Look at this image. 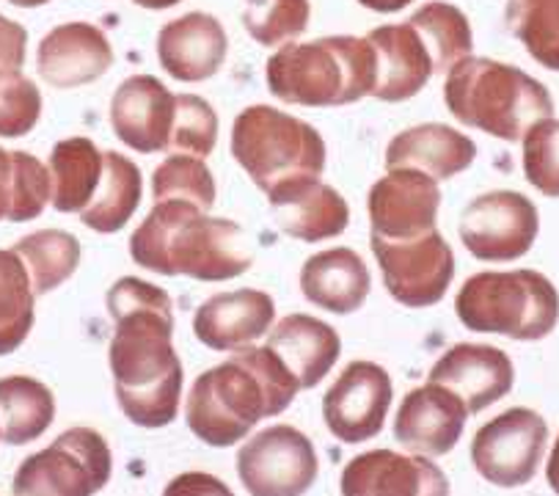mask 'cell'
<instances>
[{
	"instance_id": "cell-24",
	"label": "cell",
	"mask_w": 559,
	"mask_h": 496,
	"mask_svg": "<svg viewBox=\"0 0 559 496\" xmlns=\"http://www.w3.org/2000/svg\"><path fill=\"white\" fill-rule=\"evenodd\" d=\"M372 276L353 248H325L300 268V293L331 315H353L367 300Z\"/></svg>"
},
{
	"instance_id": "cell-45",
	"label": "cell",
	"mask_w": 559,
	"mask_h": 496,
	"mask_svg": "<svg viewBox=\"0 0 559 496\" xmlns=\"http://www.w3.org/2000/svg\"><path fill=\"white\" fill-rule=\"evenodd\" d=\"M133 3H139L144 9H171L177 3H182V0H133Z\"/></svg>"
},
{
	"instance_id": "cell-16",
	"label": "cell",
	"mask_w": 559,
	"mask_h": 496,
	"mask_svg": "<svg viewBox=\"0 0 559 496\" xmlns=\"http://www.w3.org/2000/svg\"><path fill=\"white\" fill-rule=\"evenodd\" d=\"M177 114V94L155 75H133L116 88L110 99V128L121 144L141 155L168 150Z\"/></svg>"
},
{
	"instance_id": "cell-20",
	"label": "cell",
	"mask_w": 559,
	"mask_h": 496,
	"mask_svg": "<svg viewBox=\"0 0 559 496\" xmlns=\"http://www.w3.org/2000/svg\"><path fill=\"white\" fill-rule=\"evenodd\" d=\"M114 67L108 36L92 23H67L52 28L36 50V70L52 88L94 83Z\"/></svg>"
},
{
	"instance_id": "cell-26",
	"label": "cell",
	"mask_w": 559,
	"mask_h": 496,
	"mask_svg": "<svg viewBox=\"0 0 559 496\" xmlns=\"http://www.w3.org/2000/svg\"><path fill=\"white\" fill-rule=\"evenodd\" d=\"M284 235L304 243L331 240L350 224V208L336 188L309 179L267 199Z\"/></svg>"
},
{
	"instance_id": "cell-44",
	"label": "cell",
	"mask_w": 559,
	"mask_h": 496,
	"mask_svg": "<svg viewBox=\"0 0 559 496\" xmlns=\"http://www.w3.org/2000/svg\"><path fill=\"white\" fill-rule=\"evenodd\" d=\"M546 477H548V485L554 488V494L559 496V436H557V445L551 447V456H548Z\"/></svg>"
},
{
	"instance_id": "cell-30",
	"label": "cell",
	"mask_w": 559,
	"mask_h": 496,
	"mask_svg": "<svg viewBox=\"0 0 559 496\" xmlns=\"http://www.w3.org/2000/svg\"><path fill=\"white\" fill-rule=\"evenodd\" d=\"M14 251L23 260L36 295L61 287L81 265V243L64 229H41L25 235Z\"/></svg>"
},
{
	"instance_id": "cell-34",
	"label": "cell",
	"mask_w": 559,
	"mask_h": 496,
	"mask_svg": "<svg viewBox=\"0 0 559 496\" xmlns=\"http://www.w3.org/2000/svg\"><path fill=\"white\" fill-rule=\"evenodd\" d=\"M309 0H246L242 25L248 36L265 47L284 45L309 28Z\"/></svg>"
},
{
	"instance_id": "cell-11",
	"label": "cell",
	"mask_w": 559,
	"mask_h": 496,
	"mask_svg": "<svg viewBox=\"0 0 559 496\" xmlns=\"http://www.w3.org/2000/svg\"><path fill=\"white\" fill-rule=\"evenodd\" d=\"M546 445L548 425L537 411L508 409L474 433L472 463L488 483L519 488L537 474Z\"/></svg>"
},
{
	"instance_id": "cell-43",
	"label": "cell",
	"mask_w": 559,
	"mask_h": 496,
	"mask_svg": "<svg viewBox=\"0 0 559 496\" xmlns=\"http://www.w3.org/2000/svg\"><path fill=\"white\" fill-rule=\"evenodd\" d=\"M358 3L372 9V12H400V9L411 7L414 0H358Z\"/></svg>"
},
{
	"instance_id": "cell-17",
	"label": "cell",
	"mask_w": 559,
	"mask_h": 496,
	"mask_svg": "<svg viewBox=\"0 0 559 496\" xmlns=\"http://www.w3.org/2000/svg\"><path fill=\"white\" fill-rule=\"evenodd\" d=\"M342 496H450V480L430 458L369 450L342 472Z\"/></svg>"
},
{
	"instance_id": "cell-9",
	"label": "cell",
	"mask_w": 559,
	"mask_h": 496,
	"mask_svg": "<svg viewBox=\"0 0 559 496\" xmlns=\"http://www.w3.org/2000/svg\"><path fill=\"white\" fill-rule=\"evenodd\" d=\"M369 246L381 265L389 295L408 309L436 306L455 279V255L439 229L425 232L414 240L369 235Z\"/></svg>"
},
{
	"instance_id": "cell-10",
	"label": "cell",
	"mask_w": 559,
	"mask_h": 496,
	"mask_svg": "<svg viewBox=\"0 0 559 496\" xmlns=\"http://www.w3.org/2000/svg\"><path fill=\"white\" fill-rule=\"evenodd\" d=\"M318 472V450L293 425L265 427L237 452V474L251 496H304Z\"/></svg>"
},
{
	"instance_id": "cell-6",
	"label": "cell",
	"mask_w": 559,
	"mask_h": 496,
	"mask_svg": "<svg viewBox=\"0 0 559 496\" xmlns=\"http://www.w3.org/2000/svg\"><path fill=\"white\" fill-rule=\"evenodd\" d=\"M231 155L267 199L298 182L323 177L325 141L309 121L271 105L240 110L231 128Z\"/></svg>"
},
{
	"instance_id": "cell-12",
	"label": "cell",
	"mask_w": 559,
	"mask_h": 496,
	"mask_svg": "<svg viewBox=\"0 0 559 496\" xmlns=\"http://www.w3.org/2000/svg\"><path fill=\"white\" fill-rule=\"evenodd\" d=\"M540 215L519 191H490L468 202L461 215V240L477 260L513 262L537 240Z\"/></svg>"
},
{
	"instance_id": "cell-21",
	"label": "cell",
	"mask_w": 559,
	"mask_h": 496,
	"mask_svg": "<svg viewBox=\"0 0 559 496\" xmlns=\"http://www.w3.org/2000/svg\"><path fill=\"white\" fill-rule=\"evenodd\" d=\"M226 52L229 36L213 14H185L163 25L157 34V61L174 81H207L224 67Z\"/></svg>"
},
{
	"instance_id": "cell-31",
	"label": "cell",
	"mask_w": 559,
	"mask_h": 496,
	"mask_svg": "<svg viewBox=\"0 0 559 496\" xmlns=\"http://www.w3.org/2000/svg\"><path fill=\"white\" fill-rule=\"evenodd\" d=\"M425 39L427 50H430L432 61H436V72H450L452 67L461 64L463 58L472 56L474 36L472 25H468L466 14L452 3L444 0H432L419 12L411 14L408 20Z\"/></svg>"
},
{
	"instance_id": "cell-7",
	"label": "cell",
	"mask_w": 559,
	"mask_h": 496,
	"mask_svg": "<svg viewBox=\"0 0 559 496\" xmlns=\"http://www.w3.org/2000/svg\"><path fill=\"white\" fill-rule=\"evenodd\" d=\"M455 315L468 331L502 334L510 340H543L559 320V293L543 273L483 271L463 282Z\"/></svg>"
},
{
	"instance_id": "cell-22",
	"label": "cell",
	"mask_w": 559,
	"mask_h": 496,
	"mask_svg": "<svg viewBox=\"0 0 559 496\" xmlns=\"http://www.w3.org/2000/svg\"><path fill=\"white\" fill-rule=\"evenodd\" d=\"M367 39L378 52V83L372 97L383 103H403L419 94L436 75V61L411 23L381 25Z\"/></svg>"
},
{
	"instance_id": "cell-40",
	"label": "cell",
	"mask_w": 559,
	"mask_h": 496,
	"mask_svg": "<svg viewBox=\"0 0 559 496\" xmlns=\"http://www.w3.org/2000/svg\"><path fill=\"white\" fill-rule=\"evenodd\" d=\"M28 34L20 23L0 14V92L23 75Z\"/></svg>"
},
{
	"instance_id": "cell-36",
	"label": "cell",
	"mask_w": 559,
	"mask_h": 496,
	"mask_svg": "<svg viewBox=\"0 0 559 496\" xmlns=\"http://www.w3.org/2000/svg\"><path fill=\"white\" fill-rule=\"evenodd\" d=\"M215 141H218V116H215L213 105L197 94H177V114H174L168 152L207 157L215 150Z\"/></svg>"
},
{
	"instance_id": "cell-8",
	"label": "cell",
	"mask_w": 559,
	"mask_h": 496,
	"mask_svg": "<svg viewBox=\"0 0 559 496\" xmlns=\"http://www.w3.org/2000/svg\"><path fill=\"white\" fill-rule=\"evenodd\" d=\"M114 458L108 441L92 427H72L20 463L14 496H94L110 480Z\"/></svg>"
},
{
	"instance_id": "cell-15",
	"label": "cell",
	"mask_w": 559,
	"mask_h": 496,
	"mask_svg": "<svg viewBox=\"0 0 559 496\" xmlns=\"http://www.w3.org/2000/svg\"><path fill=\"white\" fill-rule=\"evenodd\" d=\"M468 409L452 389L427 381L411 389L394 416V439L405 450L425 458H441L461 441Z\"/></svg>"
},
{
	"instance_id": "cell-18",
	"label": "cell",
	"mask_w": 559,
	"mask_h": 496,
	"mask_svg": "<svg viewBox=\"0 0 559 496\" xmlns=\"http://www.w3.org/2000/svg\"><path fill=\"white\" fill-rule=\"evenodd\" d=\"M427 381L452 389L466 403L468 414H479L496 400L508 398L515 381V367L502 347L461 342L436 362Z\"/></svg>"
},
{
	"instance_id": "cell-3",
	"label": "cell",
	"mask_w": 559,
	"mask_h": 496,
	"mask_svg": "<svg viewBox=\"0 0 559 496\" xmlns=\"http://www.w3.org/2000/svg\"><path fill=\"white\" fill-rule=\"evenodd\" d=\"M130 257L144 271L199 282H229L251 268L246 232L229 219H213L185 199L155 202L130 237Z\"/></svg>"
},
{
	"instance_id": "cell-13",
	"label": "cell",
	"mask_w": 559,
	"mask_h": 496,
	"mask_svg": "<svg viewBox=\"0 0 559 496\" xmlns=\"http://www.w3.org/2000/svg\"><path fill=\"white\" fill-rule=\"evenodd\" d=\"M392 378L376 362H350L323 398V420L345 445H361L383 430L392 405Z\"/></svg>"
},
{
	"instance_id": "cell-25",
	"label": "cell",
	"mask_w": 559,
	"mask_h": 496,
	"mask_svg": "<svg viewBox=\"0 0 559 496\" xmlns=\"http://www.w3.org/2000/svg\"><path fill=\"white\" fill-rule=\"evenodd\" d=\"M267 347L278 353L300 389H312L340 362L342 340L325 320L312 315H287L265 336Z\"/></svg>"
},
{
	"instance_id": "cell-33",
	"label": "cell",
	"mask_w": 559,
	"mask_h": 496,
	"mask_svg": "<svg viewBox=\"0 0 559 496\" xmlns=\"http://www.w3.org/2000/svg\"><path fill=\"white\" fill-rule=\"evenodd\" d=\"M508 25L537 64L559 72V0H510Z\"/></svg>"
},
{
	"instance_id": "cell-2",
	"label": "cell",
	"mask_w": 559,
	"mask_h": 496,
	"mask_svg": "<svg viewBox=\"0 0 559 496\" xmlns=\"http://www.w3.org/2000/svg\"><path fill=\"white\" fill-rule=\"evenodd\" d=\"M298 392V381L278 353L251 345L193 381L185 420L207 447H231L262 420L284 414Z\"/></svg>"
},
{
	"instance_id": "cell-19",
	"label": "cell",
	"mask_w": 559,
	"mask_h": 496,
	"mask_svg": "<svg viewBox=\"0 0 559 496\" xmlns=\"http://www.w3.org/2000/svg\"><path fill=\"white\" fill-rule=\"evenodd\" d=\"M276 304L262 290L242 287L204 300L193 315V334L210 351H242L271 334Z\"/></svg>"
},
{
	"instance_id": "cell-29",
	"label": "cell",
	"mask_w": 559,
	"mask_h": 496,
	"mask_svg": "<svg viewBox=\"0 0 559 496\" xmlns=\"http://www.w3.org/2000/svg\"><path fill=\"white\" fill-rule=\"evenodd\" d=\"M141 168L119 152H105V174L94 202L81 213V221L94 232H119L128 226L144 193Z\"/></svg>"
},
{
	"instance_id": "cell-23",
	"label": "cell",
	"mask_w": 559,
	"mask_h": 496,
	"mask_svg": "<svg viewBox=\"0 0 559 496\" xmlns=\"http://www.w3.org/2000/svg\"><path fill=\"white\" fill-rule=\"evenodd\" d=\"M474 157H477V144L461 130L439 125V121L403 130L386 146L389 172L414 168V172H425L436 182L466 172Z\"/></svg>"
},
{
	"instance_id": "cell-38",
	"label": "cell",
	"mask_w": 559,
	"mask_h": 496,
	"mask_svg": "<svg viewBox=\"0 0 559 496\" xmlns=\"http://www.w3.org/2000/svg\"><path fill=\"white\" fill-rule=\"evenodd\" d=\"M14 166H17V185H14V204L9 221L23 224L34 221L45 213V208L52 199L50 168L39 163V157L28 152H14Z\"/></svg>"
},
{
	"instance_id": "cell-1",
	"label": "cell",
	"mask_w": 559,
	"mask_h": 496,
	"mask_svg": "<svg viewBox=\"0 0 559 496\" xmlns=\"http://www.w3.org/2000/svg\"><path fill=\"white\" fill-rule=\"evenodd\" d=\"M108 312L116 326L108 362L121 411L146 430L171 425L182 403L171 298L157 284L124 276L108 290Z\"/></svg>"
},
{
	"instance_id": "cell-35",
	"label": "cell",
	"mask_w": 559,
	"mask_h": 496,
	"mask_svg": "<svg viewBox=\"0 0 559 496\" xmlns=\"http://www.w3.org/2000/svg\"><path fill=\"white\" fill-rule=\"evenodd\" d=\"M152 193H155V202L185 199V202L199 204L202 210H210L215 204L213 172H210L202 157L171 155L155 168Z\"/></svg>"
},
{
	"instance_id": "cell-27",
	"label": "cell",
	"mask_w": 559,
	"mask_h": 496,
	"mask_svg": "<svg viewBox=\"0 0 559 496\" xmlns=\"http://www.w3.org/2000/svg\"><path fill=\"white\" fill-rule=\"evenodd\" d=\"M105 174V152L92 139L58 141L50 152L52 208L58 213H83L94 202Z\"/></svg>"
},
{
	"instance_id": "cell-46",
	"label": "cell",
	"mask_w": 559,
	"mask_h": 496,
	"mask_svg": "<svg viewBox=\"0 0 559 496\" xmlns=\"http://www.w3.org/2000/svg\"><path fill=\"white\" fill-rule=\"evenodd\" d=\"M12 7H20V9H36V7H45V3H50V0H9Z\"/></svg>"
},
{
	"instance_id": "cell-28",
	"label": "cell",
	"mask_w": 559,
	"mask_h": 496,
	"mask_svg": "<svg viewBox=\"0 0 559 496\" xmlns=\"http://www.w3.org/2000/svg\"><path fill=\"white\" fill-rule=\"evenodd\" d=\"M56 420V398L28 376L0 378V439L9 447L31 445Z\"/></svg>"
},
{
	"instance_id": "cell-41",
	"label": "cell",
	"mask_w": 559,
	"mask_h": 496,
	"mask_svg": "<svg viewBox=\"0 0 559 496\" xmlns=\"http://www.w3.org/2000/svg\"><path fill=\"white\" fill-rule=\"evenodd\" d=\"M163 496H235L224 480L207 472H185L177 474L166 485Z\"/></svg>"
},
{
	"instance_id": "cell-39",
	"label": "cell",
	"mask_w": 559,
	"mask_h": 496,
	"mask_svg": "<svg viewBox=\"0 0 559 496\" xmlns=\"http://www.w3.org/2000/svg\"><path fill=\"white\" fill-rule=\"evenodd\" d=\"M41 116V94L34 81L20 75L0 92V135L23 139L36 128Z\"/></svg>"
},
{
	"instance_id": "cell-37",
	"label": "cell",
	"mask_w": 559,
	"mask_h": 496,
	"mask_svg": "<svg viewBox=\"0 0 559 496\" xmlns=\"http://www.w3.org/2000/svg\"><path fill=\"white\" fill-rule=\"evenodd\" d=\"M524 174L543 197L559 199V119L554 116L524 135Z\"/></svg>"
},
{
	"instance_id": "cell-14",
	"label": "cell",
	"mask_w": 559,
	"mask_h": 496,
	"mask_svg": "<svg viewBox=\"0 0 559 496\" xmlns=\"http://www.w3.org/2000/svg\"><path fill=\"white\" fill-rule=\"evenodd\" d=\"M441 188L425 172L397 168L372 185L367 199L372 235L386 240H414L436 229Z\"/></svg>"
},
{
	"instance_id": "cell-32",
	"label": "cell",
	"mask_w": 559,
	"mask_h": 496,
	"mask_svg": "<svg viewBox=\"0 0 559 496\" xmlns=\"http://www.w3.org/2000/svg\"><path fill=\"white\" fill-rule=\"evenodd\" d=\"M34 295L17 251L0 248V356L17 351L34 329Z\"/></svg>"
},
{
	"instance_id": "cell-5",
	"label": "cell",
	"mask_w": 559,
	"mask_h": 496,
	"mask_svg": "<svg viewBox=\"0 0 559 496\" xmlns=\"http://www.w3.org/2000/svg\"><path fill=\"white\" fill-rule=\"evenodd\" d=\"M444 103L457 121L502 141H524L537 121L554 116V99L540 81L474 56L447 72Z\"/></svg>"
},
{
	"instance_id": "cell-4",
	"label": "cell",
	"mask_w": 559,
	"mask_h": 496,
	"mask_svg": "<svg viewBox=\"0 0 559 496\" xmlns=\"http://www.w3.org/2000/svg\"><path fill=\"white\" fill-rule=\"evenodd\" d=\"M265 70L267 88L282 103L336 108L376 92L378 52L358 36L289 42L267 58Z\"/></svg>"
},
{
	"instance_id": "cell-42",
	"label": "cell",
	"mask_w": 559,
	"mask_h": 496,
	"mask_svg": "<svg viewBox=\"0 0 559 496\" xmlns=\"http://www.w3.org/2000/svg\"><path fill=\"white\" fill-rule=\"evenodd\" d=\"M14 185H17L14 152H7L0 146V221H9V213H12Z\"/></svg>"
}]
</instances>
